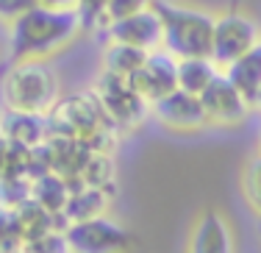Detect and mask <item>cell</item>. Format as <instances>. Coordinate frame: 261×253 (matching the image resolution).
<instances>
[{"label":"cell","mask_w":261,"mask_h":253,"mask_svg":"<svg viewBox=\"0 0 261 253\" xmlns=\"http://www.w3.org/2000/svg\"><path fill=\"white\" fill-rule=\"evenodd\" d=\"M70 192H72V184L67 181L64 175L53 172V170H45V172H39V175L31 178V197H34L36 203H42L47 212L59 214V217H61V212H64V206H67Z\"/></svg>","instance_id":"9a60e30c"},{"label":"cell","mask_w":261,"mask_h":253,"mask_svg":"<svg viewBox=\"0 0 261 253\" xmlns=\"http://www.w3.org/2000/svg\"><path fill=\"white\" fill-rule=\"evenodd\" d=\"M106 9H109V0H78V6H75V11L81 14V20H84V26L97 28V31H103L106 22H109Z\"/></svg>","instance_id":"603a6c76"},{"label":"cell","mask_w":261,"mask_h":253,"mask_svg":"<svg viewBox=\"0 0 261 253\" xmlns=\"http://www.w3.org/2000/svg\"><path fill=\"white\" fill-rule=\"evenodd\" d=\"M128 84L145 97L147 103L164 97L167 92H172L178 86V59L172 53H167L164 47L150 50L145 59V64L128 78Z\"/></svg>","instance_id":"8fae6325"},{"label":"cell","mask_w":261,"mask_h":253,"mask_svg":"<svg viewBox=\"0 0 261 253\" xmlns=\"http://www.w3.org/2000/svg\"><path fill=\"white\" fill-rule=\"evenodd\" d=\"M256 234H258V242H261V217H258V225H256Z\"/></svg>","instance_id":"83f0119b"},{"label":"cell","mask_w":261,"mask_h":253,"mask_svg":"<svg viewBox=\"0 0 261 253\" xmlns=\"http://www.w3.org/2000/svg\"><path fill=\"white\" fill-rule=\"evenodd\" d=\"M156 11L164 28V50L175 59L186 56H211V39H214L217 17L206 9L170 0H156Z\"/></svg>","instance_id":"277c9868"},{"label":"cell","mask_w":261,"mask_h":253,"mask_svg":"<svg viewBox=\"0 0 261 253\" xmlns=\"http://www.w3.org/2000/svg\"><path fill=\"white\" fill-rule=\"evenodd\" d=\"M86 31L75 9H53L36 3L9 26V56L17 59H50L70 47Z\"/></svg>","instance_id":"6da1fadb"},{"label":"cell","mask_w":261,"mask_h":253,"mask_svg":"<svg viewBox=\"0 0 261 253\" xmlns=\"http://www.w3.org/2000/svg\"><path fill=\"white\" fill-rule=\"evenodd\" d=\"M261 42V28L245 11H225L214 20V39H211V59L220 70H225L231 61H236L242 53L256 47Z\"/></svg>","instance_id":"52a82bcc"},{"label":"cell","mask_w":261,"mask_h":253,"mask_svg":"<svg viewBox=\"0 0 261 253\" xmlns=\"http://www.w3.org/2000/svg\"><path fill=\"white\" fill-rule=\"evenodd\" d=\"M111 192L97 187H86V184H72V192L67 197V206L61 212L64 223H72V220H89V217H100L106 214L111 203Z\"/></svg>","instance_id":"5bb4252c"},{"label":"cell","mask_w":261,"mask_h":253,"mask_svg":"<svg viewBox=\"0 0 261 253\" xmlns=\"http://www.w3.org/2000/svg\"><path fill=\"white\" fill-rule=\"evenodd\" d=\"M239 187L242 197L250 206V212L261 217V150L250 153L242 164V175H239Z\"/></svg>","instance_id":"ffe728a7"},{"label":"cell","mask_w":261,"mask_h":253,"mask_svg":"<svg viewBox=\"0 0 261 253\" xmlns=\"http://www.w3.org/2000/svg\"><path fill=\"white\" fill-rule=\"evenodd\" d=\"M42 6H53V9H75L78 0H39Z\"/></svg>","instance_id":"4316f807"},{"label":"cell","mask_w":261,"mask_h":253,"mask_svg":"<svg viewBox=\"0 0 261 253\" xmlns=\"http://www.w3.org/2000/svg\"><path fill=\"white\" fill-rule=\"evenodd\" d=\"M78 184L97 187V189H106V192L114 195L117 192V159H114V150H89V159H86L84 170H81Z\"/></svg>","instance_id":"ac0fdd59"},{"label":"cell","mask_w":261,"mask_h":253,"mask_svg":"<svg viewBox=\"0 0 261 253\" xmlns=\"http://www.w3.org/2000/svg\"><path fill=\"white\" fill-rule=\"evenodd\" d=\"M61 100L59 72L47 59H17L0 78V103L6 109L50 114Z\"/></svg>","instance_id":"7a4b0ae2"},{"label":"cell","mask_w":261,"mask_h":253,"mask_svg":"<svg viewBox=\"0 0 261 253\" xmlns=\"http://www.w3.org/2000/svg\"><path fill=\"white\" fill-rule=\"evenodd\" d=\"M0 134L14 145L36 147L47 139L50 122L45 114L36 112H22V109H0Z\"/></svg>","instance_id":"4fadbf2b"},{"label":"cell","mask_w":261,"mask_h":253,"mask_svg":"<svg viewBox=\"0 0 261 253\" xmlns=\"http://www.w3.org/2000/svg\"><path fill=\"white\" fill-rule=\"evenodd\" d=\"M47 122H50V131L86 142L92 150H114L117 137H120V131L109 122L92 89L61 97L56 109L47 114Z\"/></svg>","instance_id":"3957f363"},{"label":"cell","mask_w":261,"mask_h":253,"mask_svg":"<svg viewBox=\"0 0 261 253\" xmlns=\"http://www.w3.org/2000/svg\"><path fill=\"white\" fill-rule=\"evenodd\" d=\"M153 3H156V0H109L106 14H109V22H111V20H120V17L136 14V11H142V9H150ZM109 22H106V26H109Z\"/></svg>","instance_id":"cb8c5ba5"},{"label":"cell","mask_w":261,"mask_h":253,"mask_svg":"<svg viewBox=\"0 0 261 253\" xmlns=\"http://www.w3.org/2000/svg\"><path fill=\"white\" fill-rule=\"evenodd\" d=\"M9 150H11V142L0 134V175H6V167H9Z\"/></svg>","instance_id":"484cf974"},{"label":"cell","mask_w":261,"mask_h":253,"mask_svg":"<svg viewBox=\"0 0 261 253\" xmlns=\"http://www.w3.org/2000/svg\"><path fill=\"white\" fill-rule=\"evenodd\" d=\"M36 3H39V0H0V22L9 28L17 17H22L28 9H34Z\"/></svg>","instance_id":"d4e9b609"},{"label":"cell","mask_w":261,"mask_h":253,"mask_svg":"<svg viewBox=\"0 0 261 253\" xmlns=\"http://www.w3.org/2000/svg\"><path fill=\"white\" fill-rule=\"evenodd\" d=\"M200 103H203V109H206L208 125L222 128V131H233V128L245 125L247 117L253 112L250 97L242 95L222 70H220V75L200 92Z\"/></svg>","instance_id":"9c48e42d"},{"label":"cell","mask_w":261,"mask_h":253,"mask_svg":"<svg viewBox=\"0 0 261 253\" xmlns=\"http://www.w3.org/2000/svg\"><path fill=\"white\" fill-rule=\"evenodd\" d=\"M92 95L97 97L109 122L120 134H136L150 120V103L128 84V78L100 72L92 84Z\"/></svg>","instance_id":"5b68a950"},{"label":"cell","mask_w":261,"mask_h":253,"mask_svg":"<svg viewBox=\"0 0 261 253\" xmlns=\"http://www.w3.org/2000/svg\"><path fill=\"white\" fill-rule=\"evenodd\" d=\"M67 250L75 253H117L134 248V234L109 214L64 223Z\"/></svg>","instance_id":"8992f818"},{"label":"cell","mask_w":261,"mask_h":253,"mask_svg":"<svg viewBox=\"0 0 261 253\" xmlns=\"http://www.w3.org/2000/svg\"><path fill=\"white\" fill-rule=\"evenodd\" d=\"M147 53L136 45H128V42H106L103 56H100V72H109V75L117 78H130L142 64H145Z\"/></svg>","instance_id":"2e32d148"},{"label":"cell","mask_w":261,"mask_h":253,"mask_svg":"<svg viewBox=\"0 0 261 253\" xmlns=\"http://www.w3.org/2000/svg\"><path fill=\"white\" fill-rule=\"evenodd\" d=\"M22 231L17 223V214L11 206H0V253L22 250Z\"/></svg>","instance_id":"44dd1931"},{"label":"cell","mask_w":261,"mask_h":253,"mask_svg":"<svg viewBox=\"0 0 261 253\" xmlns=\"http://www.w3.org/2000/svg\"><path fill=\"white\" fill-rule=\"evenodd\" d=\"M236 248L233 228L220 209H203L189 225L186 250L192 253H231Z\"/></svg>","instance_id":"7c38bea8"},{"label":"cell","mask_w":261,"mask_h":253,"mask_svg":"<svg viewBox=\"0 0 261 253\" xmlns=\"http://www.w3.org/2000/svg\"><path fill=\"white\" fill-rule=\"evenodd\" d=\"M258 150H261V134H258Z\"/></svg>","instance_id":"f1b7e54d"},{"label":"cell","mask_w":261,"mask_h":253,"mask_svg":"<svg viewBox=\"0 0 261 253\" xmlns=\"http://www.w3.org/2000/svg\"><path fill=\"white\" fill-rule=\"evenodd\" d=\"M64 250H67L64 228H53V231L42 234L36 239H28L22 245V253H64Z\"/></svg>","instance_id":"7402d4cb"},{"label":"cell","mask_w":261,"mask_h":253,"mask_svg":"<svg viewBox=\"0 0 261 253\" xmlns=\"http://www.w3.org/2000/svg\"><path fill=\"white\" fill-rule=\"evenodd\" d=\"M150 120H156L170 134H200L211 128L200 95H192L181 86L150 103Z\"/></svg>","instance_id":"ba28073f"},{"label":"cell","mask_w":261,"mask_h":253,"mask_svg":"<svg viewBox=\"0 0 261 253\" xmlns=\"http://www.w3.org/2000/svg\"><path fill=\"white\" fill-rule=\"evenodd\" d=\"M103 36L106 42H128V45H136L142 50L164 47V28H161V17L156 6L142 9L128 17H120V20H111L103 28Z\"/></svg>","instance_id":"30bf717a"},{"label":"cell","mask_w":261,"mask_h":253,"mask_svg":"<svg viewBox=\"0 0 261 253\" xmlns=\"http://www.w3.org/2000/svg\"><path fill=\"white\" fill-rule=\"evenodd\" d=\"M220 75V67L211 56H186L178 59V86L192 95H200L206 86Z\"/></svg>","instance_id":"d6986e66"},{"label":"cell","mask_w":261,"mask_h":253,"mask_svg":"<svg viewBox=\"0 0 261 253\" xmlns=\"http://www.w3.org/2000/svg\"><path fill=\"white\" fill-rule=\"evenodd\" d=\"M222 72H225V75L231 78V84L245 97H250V103H253V97L261 92V42L256 47H250L247 53H242L236 61H231Z\"/></svg>","instance_id":"e0dca14e"}]
</instances>
